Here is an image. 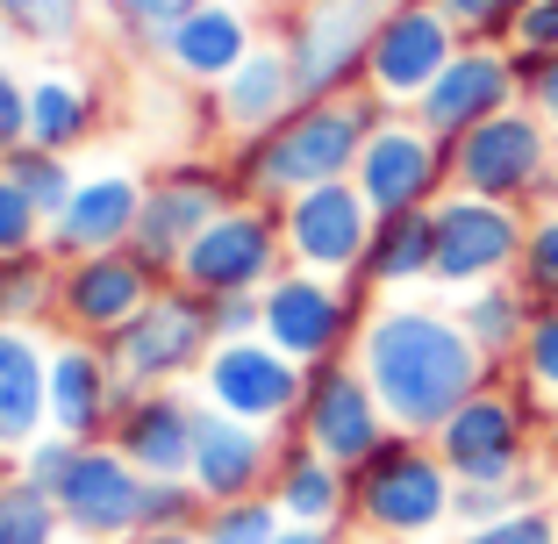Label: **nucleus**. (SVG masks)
<instances>
[{
    "label": "nucleus",
    "mask_w": 558,
    "mask_h": 544,
    "mask_svg": "<svg viewBox=\"0 0 558 544\" xmlns=\"http://www.w3.org/2000/svg\"><path fill=\"white\" fill-rule=\"evenodd\" d=\"M351 359H359V373L373 379L387 423L409 430V437H437V430L494 379L487 351L465 337L459 309L415 301V294L373 301Z\"/></svg>",
    "instance_id": "nucleus-1"
},
{
    "label": "nucleus",
    "mask_w": 558,
    "mask_h": 544,
    "mask_svg": "<svg viewBox=\"0 0 558 544\" xmlns=\"http://www.w3.org/2000/svg\"><path fill=\"white\" fill-rule=\"evenodd\" d=\"M387 116L379 94H329V100H301L287 122H272L265 136H236L222 150L236 194L251 201H294L301 186H323V180H351L359 172V150L373 136V122Z\"/></svg>",
    "instance_id": "nucleus-2"
},
{
    "label": "nucleus",
    "mask_w": 558,
    "mask_h": 544,
    "mask_svg": "<svg viewBox=\"0 0 558 544\" xmlns=\"http://www.w3.org/2000/svg\"><path fill=\"white\" fill-rule=\"evenodd\" d=\"M451 501H459V480L444 466V451L429 437L395 430L373 459L351 473V523L379 544H423L451 523Z\"/></svg>",
    "instance_id": "nucleus-3"
},
{
    "label": "nucleus",
    "mask_w": 558,
    "mask_h": 544,
    "mask_svg": "<svg viewBox=\"0 0 558 544\" xmlns=\"http://www.w3.org/2000/svg\"><path fill=\"white\" fill-rule=\"evenodd\" d=\"M551 401L530 387L523 373H494L473 401H465L451 423L429 437L451 466V480H473V487H501V480H523L537 466V437Z\"/></svg>",
    "instance_id": "nucleus-4"
},
{
    "label": "nucleus",
    "mask_w": 558,
    "mask_h": 544,
    "mask_svg": "<svg viewBox=\"0 0 558 544\" xmlns=\"http://www.w3.org/2000/svg\"><path fill=\"white\" fill-rule=\"evenodd\" d=\"M451 186L459 194H480V201H509V208H558V136L551 122L515 100L501 108L494 122L465 130L451 144Z\"/></svg>",
    "instance_id": "nucleus-5"
},
{
    "label": "nucleus",
    "mask_w": 558,
    "mask_h": 544,
    "mask_svg": "<svg viewBox=\"0 0 558 544\" xmlns=\"http://www.w3.org/2000/svg\"><path fill=\"white\" fill-rule=\"evenodd\" d=\"M379 15H387V0H287L279 50H287V65L301 80V100L359 94Z\"/></svg>",
    "instance_id": "nucleus-6"
},
{
    "label": "nucleus",
    "mask_w": 558,
    "mask_h": 544,
    "mask_svg": "<svg viewBox=\"0 0 558 544\" xmlns=\"http://www.w3.org/2000/svg\"><path fill=\"white\" fill-rule=\"evenodd\" d=\"M373 315V294L359 280H329V273H301L287 265L265 287V344H279L294 365H329L359 351V330Z\"/></svg>",
    "instance_id": "nucleus-7"
},
{
    "label": "nucleus",
    "mask_w": 558,
    "mask_h": 544,
    "mask_svg": "<svg viewBox=\"0 0 558 544\" xmlns=\"http://www.w3.org/2000/svg\"><path fill=\"white\" fill-rule=\"evenodd\" d=\"M287 265H294V258H287L279 208H272V201L236 194L230 208L215 215L194 244H186V258L172 265V280L194 287L201 301H215V294H265V287H272Z\"/></svg>",
    "instance_id": "nucleus-8"
},
{
    "label": "nucleus",
    "mask_w": 558,
    "mask_h": 544,
    "mask_svg": "<svg viewBox=\"0 0 558 544\" xmlns=\"http://www.w3.org/2000/svg\"><path fill=\"white\" fill-rule=\"evenodd\" d=\"M100 344H108V359H116V373L130 379V387H186L215 351V323H208V301H201L194 287L165 280L158 294H150L116 337H100Z\"/></svg>",
    "instance_id": "nucleus-9"
},
{
    "label": "nucleus",
    "mask_w": 558,
    "mask_h": 544,
    "mask_svg": "<svg viewBox=\"0 0 558 544\" xmlns=\"http://www.w3.org/2000/svg\"><path fill=\"white\" fill-rule=\"evenodd\" d=\"M437 273L429 287L444 294H465V287L509 280L523 265V237H530V208H509V201H480V194H451L437 201Z\"/></svg>",
    "instance_id": "nucleus-10"
},
{
    "label": "nucleus",
    "mask_w": 558,
    "mask_h": 544,
    "mask_svg": "<svg viewBox=\"0 0 558 544\" xmlns=\"http://www.w3.org/2000/svg\"><path fill=\"white\" fill-rule=\"evenodd\" d=\"M301 387H308V365H294L265 337H222L208 351V365L194 373V395L208 409L236 415V423H258V430H294Z\"/></svg>",
    "instance_id": "nucleus-11"
},
{
    "label": "nucleus",
    "mask_w": 558,
    "mask_h": 544,
    "mask_svg": "<svg viewBox=\"0 0 558 544\" xmlns=\"http://www.w3.org/2000/svg\"><path fill=\"white\" fill-rule=\"evenodd\" d=\"M294 437L323 459H337L344 473H359L387 437V409H379L373 379L359 373V359H329V365H308V387H301V409H294Z\"/></svg>",
    "instance_id": "nucleus-12"
},
{
    "label": "nucleus",
    "mask_w": 558,
    "mask_h": 544,
    "mask_svg": "<svg viewBox=\"0 0 558 544\" xmlns=\"http://www.w3.org/2000/svg\"><path fill=\"white\" fill-rule=\"evenodd\" d=\"M359 194L373 201V215H401V208H437L451 194V144L429 136L409 108H387L373 122L359 150Z\"/></svg>",
    "instance_id": "nucleus-13"
},
{
    "label": "nucleus",
    "mask_w": 558,
    "mask_h": 544,
    "mask_svg": "<svg viewBox=\"0 0 558 544\" xmlns=\"http://www.w3.org/2000/svg\"><path fill=\"white\" fill-rule=\"evenodd\" d=\"M230 201H236V180H230L222 158H180V166H158L144 180V215H136L130 251H144L165 280H172V265L186 258V244H194Z\"/></svg>",
    "instance_id": "nucleus-14"
},
{
    "label": "nucleus",
    "mask_w": 558,
    "mask_h": 544,
    "mask_svg": "<svg viewBox=\"0 0 558 544\" xmlns=\"http://www.w3.org/2000/svg\"><path fill=\"white\" fill-rule=\"evenodd\" d=\"M465 36L451 29L437 0H387V15L373 29V58H365V94H379L387 108H415L429 94L451 58H459Z\"/></svg>",
    "instance_id": "nucleus-15"
},
{
    "label": "nucleus",
    "mask_w": 558,
    "mask_h": 544,
    "mask_svg": "<svg viewBox=\"0 0 558 544\" xmlns=\"http://www.w3.org/2000/svg\"><path fill=\"white\" fill-rule=\"evenodd\" d=\"M144 487H150V480L136 473L108 437H100V445H80L72 466L50 480L65 530L86 537V544H130L136 530H144Z\"/></svg>",
    "instance_id": "nucleus-16"
},
{
    "label": "nucleus",
    "mask_w": 558,
    "mask_h": 544,
    "mask_svg": "<svg viewBox=\"0 0 558 544\" xmlns=\"http://www.w3.org/2000/svg\"><path fill=\"white\" fill-rule=\"evenodd\" d=\"M373 201L359 194V180H323L301 186L294 201H279V230H287V258L301 273H329V280H351L373 244Z\"/></svg>",
    "instance_id": "nucleus-17"
},
{
    "label": "nucleus",
    "mask_w": 558,
    "mask_h": 544,
    "mask_svg": "<svg viewBox=\"0 0 558 544\" xmlns=\"http://www.w3.org/2000/svg\"><path fill=\"white\" fill-rule=\"evenodd\" d=\"M158 287H165V273L130 244L58 258V323H65V337H116Z\"/></svg>",
    "instance_id": "nucleus-18"
},
{
    "label": "nucleus",
    "mask_w": 558,
    "mask_h": 544,
    "mask_svg": "<svg viewBox=\"0 0 558 544\" xmlns=\"http://www.w3.org/2000/svg\"><path fill=\"white\" fill-rule=\"evenodd\" d=\"M136 395H144V387H130V379L116 373V359H108L100 337H58V344H50V430H58V437L100 445Z\"/></svg>",
    "instance_id": "nucleus-19"
},
{
    "label": "nucleus",
    "mask_w": 558,
    "mask_h": 544,
    "mask_svg": "<svg viewBox=\"0 0 558 544\" xmlns=\"http://www.w3.org/2000/svg\"><path fill=\"white\" fill-rule=\"evenodd\" d=\"M523 100V80H515V58L509 44H459V58L429 80V94L415 100L409 116L423 122L429 136H444V144H459L465 130H480V122H494L501 108H515Z\"/></svg>",
    "instance_id": "nucleus-20"
},
{
    "label": "nucleus",
    "mask_w": 558,
    "mask_h": 544,
    "mask_svg": "<svg viewBox=\"0 0 558 544\" xmlns=\"http://www.w3.org/2000/svg\"><path fill=\"white\" fill-rule=\"evenodd\" d=\"M194 437H201V395H186V387H144L108 430V445L144 480H186Z\"/></svg>",
    "instance_id": "nucleus-21"
},
{
    "label": "nucleus",
    "mask_w": 558,
    "mask_h": 544,
    "mask_svg": "<svg viewBox=\"0 0 558 544\" xmlns=\"http://www.w3.org/2000/svg\"><path fill=\"white\" fill-rule=\"evenodd\" d=\"M272 466H279V430H258V423H236V415L208 409L201 401V437H194V466L186 480L201 487V501H244V495H265L272 487Z\"/></svg>",
    "instance_id": "nucleus-22"
},
{
    "label": "nucleus",
    "mask_w": 558,
    "mask_h": 544,
    "mask_svg": "<svg viewBox=\"0 0 558 544\" xmlns=\"http://www.w3.org/2000/svg\"><path fill=\"white\" fill-rule=\"evenodd\" d=\"M251 50H258V22H251L244 0H208L165 36H150V58L186 86H222Z\"/></svg>",
    "instance_id": "nucleus-23"
},
{
    "label": "nucleus",
    "mask_w": 558,
    "mask_h": 544,
    "mask_svg": "<svg viewBox=\"0 0 558 544\" xmlns=\"http://www.w3.org/2000/svg\"><path fill=\"white\" fill-rule=\"evenodd\" d=\"M144 215V180L136 172H80L72 201L50 215L44 251L50 258H86V251H122Z\"/></svg>",
    "instance_id": "nucleus-24"
},
{
    "label": "nucleus",
    "mask_w": 558,
    "mask_h": 544,
    "mask_svg": "<svg viewBox=\"0 0 558 544\" xmlns=\"http://www.w3.org/2000/svg\"><path fill=\"white\" fill-rule=\"evenodd\" d=\"M50 430V344L29 323H0V466Z\"/></svg>",
    "instance_id": "nucleus-25"
},
{
    "label": "nucleus",
    "mask_w": 558,
    "mask_h": 544,
    "mask_svg": "<svg viewBox=\"0 0 558 544\" xmlns=\"http://www.w3.org/2000/svg\"><path fill=\"white\" fill-rule=\"evenodd\" d=\"M294 108H301V80H294V65H287L279 44H258L222 86H208V122L230 136V144L236 136H265L272 122L294 116Z\"/></svg>",
    "instance_id": "nucleus-26"
},
{
    "label": "nucleus",
    "mask_w": 558,
    "mask_h": 544,
    "mask_svg": "<svg viewBox=\"0 0 558 544\" xmlns=\"http://www.w3.org/2000/svg\"><path fill=\"white\" fill-rule=\"evenodd\" d=\"M429 273H437V215L401 208V215H379L373 222V244H365V258H359L351 280H359L373 301H395V294L429 287Z\"/></svg>",
    "instance_id": "nucleus-27"
},
{
    "label": "nucleus",
    "mask_w": 558,
    "mask_h": 544,
    "mask_svg": "<svg viewBox=\"0 0 558 544\" xmlns=\"http://www.w3.org/2000/svg\"><path fill=\"white\" fill-rule=\"evenodd\" d=\"M265 495L279 501L287 523H315V530H344L351 523V473L323 451H308L294 430H279V466Z\"/></svg>",
    "instance_id": "nucleus-28"
},
{
    "label": "nucleus",
    "mask_w": 558,
    "mask_h": 544,
    "mask_svg": "<svg viewBox=\"0 0 558 544\" xmlns=\"http://www.w3.org/2000/svg\"><path fill=\"white\" fill-rule=\"evenodd\" d=\"M100 122H108V100H100L94 72L80 65H44L29 80V144L44 150H86L100 136Z\"/></svg>",
    "instance_id": "nucleus-29"
},
{
    "label": "nucleus",
    "mask_w": 558,
    "mask_h": 544,
    "mask_svg": "<svg viewBox=\"0 0 558 544\" xmlns=\"http://www.w3.org/2000/svg\"><path fill=\"white\" fill-rule=\"evenodd\" d=\"M451 309H459L465 337H473V344L487 351L494 373H515V351H523L530 315H537L530 287L509 273V280H487V287H465V294H451Z\"/></svg>",
    "instance_id": "nucleus-30"
},
{
    "label": "nucleus",
    "mask_w": 558,
    "mask_h": 544,
    "mask_svg": "<svg viewBox=\"0 0 558 544\" xmlns=\"http://www.w3.org/2000/svg\"><path fill=\"white\" fill-rule=\"evenodd\" d=\"M100 0H0V29L29 50H65L86 36Z\"/></svg>",
    "instance_id": "nucleus-31"
},
{
    "label": "nucleus",
    "mask_w": 558,
    "mask_h": 544,
    "mask_svg": "<svg viewBox=\"0 0 558 544\" xmlns=\"http://www.w3.org/2000/svg\"><path fill=\"white\" fill-rule=\"evenodd\" d=\"M65 537V516H58V495L29 473H0V544H58Z\"/></svg>",
    "instance_id": "nucleus-32"
},
{
    "label": "nucleus",
    "mask_w": 558,
    "mask_h": 544,
    "mask_svg": "<svg viewBox=\"0 0 558 544\" xmlns=\"http://www.w3.org/2000/svg\"><path fill=\"white\" fill-rule=\"evenodd\" d=\"M58 315V258L50 251H22V258H0V323H44Z\"/></svg>",
    "instance_id": "nucleus-33"
},
{
    "label": "nucleus",
    "mask_w": 558,
    "mask_h": 544,
    "mask_svg": "<svg viewBox=\"0 0 558 544\" xmlns=\"http://www.w3.org/2000/svg\"><path fill=\"white\" fill-rule=\"evenodd\" d=\"M0 172H8V180L22 186V194L36 201V215H58L72 201V186H80V172H72V158L65 150H44V144H15L8 150V158H0Z\"/></svg>",
    "instance_id": "nucleus-34"
},
{
    "label": "nucleus",
    "mask_w": 558,
    "mask_h": 544,
    "mask_svg": "<svg viewBox=\"0 0 558 544\" xmlns=\"http://www.w3.org/2000/svg\"><path fill=\"white\" fill-rule=\"evenodd\" d=\"M279 530H287V516H279V501H272V495L215 501V509L201 516V537H208V544H272Z\"/></svg>",
    "instance_id": "nucleus-35"
},
{
    "label": "nucleus",
    "mask_w": 558,
    "mask_h": 544,
    "mask_svg": "<svg viewBox=\"0 0 558 544\" xmlns=\"http://www.w3.org/2000/svg\"><path fill=\"white\" fill-rule=\"evenodd\" d=\"M515 373H523L544 401H558V301H537L530 337H523V351H515Z\"/></svg>",
    "instance_id": "nucleus-36"
},
{
    "label": "nucleus",
    "mask_w": 558,
    "mask_h": 544,
    "mask_svg": "<svg viewBox=\"0 0 558 544\" xmlns=\"http://www.w3.org/2000/svg\"><path fill=\"white\" fill-rule=\"evenodd\" d=\"M515 280L530 287V301H558V208H537V215H530Z\"/></svg>",
    "instance_id": "nucleus-37"
},
{
    "label": "nucleus",
    "mask_w": 558,
    "mask_h": 544,
    "mask_svg": "<svg viewBox=\"0 0 558 544\" xmlns=\"http://www.w3.org/2000/svg\"><path fill=\"white\" fill-rule=\"evenodd\" d=\"M437 8L451 15V29H459L465 44H509L530 0H437Z\"/></svg>",
    "instance_id": "nucleus-38"
},
{
    "label": "nucleus",
    "mask_w": 558,
    "mask_h": 544,
    "mask_svg": "<svg viewBox=\"0 0 558 544\" xmlns=\"http://www.w3.org/2000/svg\"><path fill=\"white\" fill-rule=\"evenodd\" d=\"M100 8H108V22H116L130 44L150 50V36H165L172 22H186L194 8H208V0H100Z\"/></svg>",
    "instance_id": "nucleus-39"
},
{
    "label": "nucleus",
    "mask_w": 558,
    "mask_h": 544,
    "mask_svg": "<svg viewBox=\"0 0 558 544\" xmlns=\"http://www.w3.org/2000/svg\"><path fill=\"white\" fill-rule=\"evenodd\" d=\"M459 544H558V509H551V501H523V509L465 530Z\"/></svg>",
    "instance_id": "nucleus-40"
},
{
    "label": "nucleus",
    "mask_w": 558,
    "mask_h": 544,
    "mask_svg": "<svg viewBox=\"0 0 558 544\" xmlns=\"http://www.w3.org/2000/svg\"><path fill=\"white\" fill-rule=\"evenodd\" d=\"M208 501L194 480H150L144 487V530H201Z\"/></svg>",
    "instance_id": "nucleus-41"
},
{
    "label": "nucleus",
    "mask_w": 558,
    "mask_h": 544,
    "mask_svg": "<svg viewBox=\"0 0 558 544\" xmlns=\"http://www.w3.org/2000/svg\"><path fill=\"white\" fill-rule=\"evenodd\" d=\"M44 215H36V201L22 194L8 172H0V258H22V251H44Z\"/></svg>",
    "instance_id": "nucleus-42"
},
{
    "label": "nucleus",
    "mask_w": 558,
    "mask_h": 544,
    "mask_svg": "<svg viewBox=\"0 0 558 544\" xmlns=\"http://www.w3.org/2000/svg\"><path fill=\"white\" fill-rule=\"evenodd\" d=\"M15 144H29V80L0 58V158Z\"/></svg>",
    "instance_id": "nucleus-43"
},
{
    "label": "nucleus",
    "mask_w": 558,
    "mask_h": 544,
    "mask_svg": "<svg viewBox=\"0 0 558 544\" xmlns=\"http://www.w3.org/2000/svg\"><path fill=\"white\" fill-rule=\"evenodd\" d=\"M208 323H215V344L222 337H258L265 330V294H215Z\"/></svg>",
    "instance_id": "nucleus-44"
},
{
    "label": "nucleus",
    "mask_w": 558,
    "mask_h": 544,
    "mask_svg": "<svg viewBox=\"0 0 558 544\" xmlns=\"http://www.w3.org/2000/svg\"><path fill=\"white\" fill-rule=\"evenodd\" d=\"M72 451H80L72 437H58V430H44V437H36V445H29V451L15 459V473H29V480H44V487H50V480H58V473L72 466Z\"/></svg>",
    "instance_id": "nucleus-45"
},
{
    "label": "nucleus",
    "mask_w": 558,
    "mask_h": 544,
    "mask_svg": "<svg viewBox=\"0 0 558 544\" xmlns=\"http://www.w3.org/2000/svg\"><path fill=\"white\" fill-rule=\"evenodd\" d=\"M509 50H558V0H530L515 36H509Z\"/></svg>",
    "instance_id": "nucleus-46"
},
{
    "label": "nucleus",
    "mask_w": 558,
    "mask_h": 544,
    "mask_svg": "<svg viewBox=\"0 0 558 544\" xmlns=\"http://www.w3.org/2000/svg\"><path fill=\"white\" fill-rule=\"evenodd\" d=\"M523 100L537 108L544 122H551V136H558V50H551V58H544V65L523 80Z\"/></svg>",
    "instance_id": "nucleus-47"
},
{
    "label": "nucleus",
    "mask_w": 558,
    "mask_h": 544,
    "mask_svg": "<svg viewBox=\"0 0 558 544\" xmlns=\"http://www.w3.org/2000/svg\"><path fill=\"white\" fill-rule=\"evenodd\" d=\"M537 466L551 473V487H558V401H551V415H544V437H537Z\"/></svg>",
    "instance_id": "nucleus-48"
},
{
    "label": "nucleus",
    "mask_w": 558,
    "mask_h": 544,
    "mask_svg": "<svg viewBox=\"0 0 558 544\" xmlns=\"http://www.w3.org/2000/svg\"><path fill=\"white\" fill-rule=\"evenodd\" d=\"M272 544H344V530H315V523H287Z\"/></svg>",
    "instance_id": "nucleus-49"
},
{
    "label": "nucleus",
    "mask_w": 558,
    "mask_h": 544,
    "mask_svg": "<svg viewBox=\"0 0 558 544\" xmlns=\"http://www.w3.org/2000/svg\"><path fill=\"white\" fill-rule=\"evenodd\" d=\"M130 544H208L201 530H136Z\"/></svg>",
    "instance_id": "nucleus-50"
},
{
    "label": "nucleus",
    "mask_w": 558,
    "mask_h": 544,
    "mask_svg": "<svg viewBox=\"0 0 558 544\" xmlns=\"http://www.w3.org/2000/svg\"><path fill=\"white\" fill-rule=\"evenodd\" d=\"M0 473H8V466H0Z\"/></svg>",
    "instance_id": "nucleus-51"
}]
</instances>
